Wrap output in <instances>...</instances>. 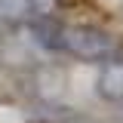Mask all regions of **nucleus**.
Segmentation results:
<instances>
[{
  "mask_svg": "<svg viewBox=\"0 0 123 123\" xmlns=\"http://www.w3.org/2000/svg\"><path fill=\"white\" fill-rule=\"evenodd\" d=\"M62 52L80 62H111L117 55V43L108 31L95 25H65L62 34Z\"/></svg>",
  "mask_w": 123,
  "mask_h": 123,
  "instance_id": "f257e3e1",
  "label": "nucleus"
},
{
  "mask_svg": "<svg viewBox=\"0 0 123 123\" xmlns=\"http://www.w3.org/2000/svg\"><path fill=\"white\" fill-rule=\"evenodd\" d=\"M52 3L46 0H0V25H28L34 15H49Z\"/></svg>",
  "mask_w": 123,
  "mask_h": 123,
  "instance_id": "f03ea898",
  "label": "nucleus"
},
{
  "mask_svg": "<svg viewBox=\"0 0 123 123\" xmlns=\"http://www.w3.org/2000/svg\"><path fill=\"white\" fill-rule=\"evenodd\" d=\"M28 34L37 46H43L46 52H62V34H65V25L52 15H34L28 22Z\"/></svg>",
  "mask_w": 123,
  "mask_h": 123,
  "instance_id": "7ed1b4c3",
  "label": "nucleus"
},
{
  "mask_svg": "<svg viewBox=\"0 0 123 123\" xmlns=\"http://www.w3.org/2000/svg\"><path fill=\"white\" fill-rule=\"evenodd\" d=\"M95 92L105 102H123V62L111 59L102 65V71L95 77Z\"/></svg>",
  "mask_w": 123,
  "mask_h": 123,
  "instance_id": "20e7f679",
  "label": "nucleus"
},
{
  "mask_svg": "<svg viewBox=\"0 0 123 123\" xmlns=\"http://www.w3.org/2000/svg\"><path fill=\"white\" fill-rule=\"evenodd\" d=\"M80 123H89V120H80Z\"/></svg>",
  "mask_w": 123,
  "mask_h": 123,
  "instance_id": "39448f33",
  "label": "nucleus"
}]
</instances>
